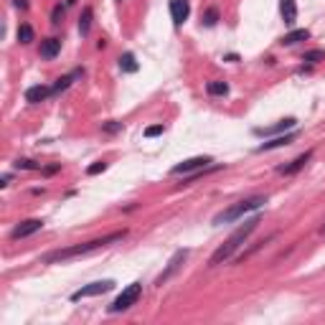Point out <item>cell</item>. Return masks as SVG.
<instances>
[{
	"label": "cell",
	"instance_id": "6da1fadb",
	"mask_svg": "<svg viewBox=\"0 0 325 325\" xmlns=\"http://www.w3.org/2000/svg\"><path fill=\"white\" fill-rule=\"evenodd\" d=\"M125 229L122 231H112L107 237H99V239H92V241H84V244H74V246H66V249H56V252H49L43 257V264H56V262H66V259H74V257H84V254H92L102 246H109L120 239H125Z\"/></svg>",
	"mask_w": 325,
	"mask_h": 325
},
{
	"label": "cell",
	"instance_id": "7a4b0ae2",
	"mask_svg": "<svg viewBox=\"0 0 325 325\" xmlns=\"http://www.w3.org/2000/svg\"><path fill=\"white\" fill-rule=\"evenodd\" d=\"M259 221H262V216H252V219H246V221L241 223V226H239L237 231H231V237H229L226 241H223V244L219 246V249H216L214 254H211L208 264H211V267H216V264H221V262L231 259V257L237 254V249H239V246H241L246 239L252 237V231H254L257 226H259Z\"/></svg>",
	"mask_w": 325,
	"mask_h": 325
},
{
	"label": "cell",
	"instance_id": "3957f363",
	"mask_svg": "<svg viewBox=\"0 0 325 325\" xmlns=\"http://www.w3.org/2000/svg\"><path fill=\"white\" fill-rule=\"evenodd\" d=\"M264 204H267V196L244 198V201H239L237 206H231V208H226V211H221V214H216V216H214V226H221V223H229V221H237V219H241L244 214L257 211V208L264 206Z\"/></svg>",
	"mask_w": 325,
	"mask_h": 325
},
{
	"label": "cell",
	"instance_id": "277c9868",
	"mask_svg": "<svg viewBox=\"0 0 325 325\" xmlns=\"http://www.w3.org/2000/svg\"><path fill=\"white\" fill-rule=\"evenodd\" d=\"M140 295H142V285H140V282L127 285V287L117 295V300L109 305V312H125V310H130V308L140 300Z\"/></svg>",
	"mask_w": 325,
	"mask_h": 325
},
{
	"label": "cell",
	"instance_id": "5b68a950",
	"mask_svg": "<svg viewBox=\"0 0 325 325\" xmlns=\"http://www.w3.org/2000/svg\"><path fill=\"white\" fill-rule=\"evenodd\" d=\"M115 287V279H99V282H89L84 287H79L76 292H71V302H79L84 297H97V295H104Z\"/></svg>",
	"mask_w": 325,
	"mask_h": 325
},
{
	"label": "cell",
	"instance_id": "8992f818",
	"mask_svg": "<svg viewBox=\"0 0 325 325\" xmlns=\"http://www.w3.org/2000/svg\"><path fill=\"white\" fill-rule=\"evenodd\" d=\"M211 163H214L211 155H198V158H188L183 163L173 165L171 173L173 175H186V173H193V171H206V168H211Z\"/></svg>",
	"mask_w": 325,
	"mask_h": 325
},
{
	"label": "cell",
	"instance_id": "52a82bcc",
	"mask_svg": "<svg viewBox=\"0 0 325 325\" xmlns=\"http://www.w3.org/2000/svg\"><path fill=\"white\" fill-rule=\"evenodd\" d=\"M188 254H190L188 249H178V252H175V254L171 257V262H168V267L163 270V274H160L158 279H155V285H165L168 279H171V277H173V274H175L178 270H181V264H183V262L188 259Z\"/></svg>",
	"mask_w": 325,
	"mask_h": 325
},
{
	"label": "cell",
	"instance_id": "ba28073f",
	"mask_svg": "<svg viewBox=\"0 0 325 325\" xmlns=\"http://www.w3.org/2000/svg\"><path fill=\"white\" fill-rule=\"evenodd\" d=\"M297 120L295 117H287V120H279L277 125H270V127H254V135L257 137H270V135H282V132H290L295 130Z\"/></svg>",
	"mask_w": 325,
	"mask_h": 325
},
{
	"label": "cell",
	"instance_id": "9c48e42d",
	"mask_svg": "<svg viewBox=\"0 0 325 325\" xmlns=\"http://www.w3.org/2000/svg\"><path fill=\"white\" fill-rule=\"evenodd\" d=\"M41 229H43V221L41 219H28V221L18 223V226L10 231V239H26V237H31V234H36Z\"/></svg>",
	"mask_w": 325,
	"mask_h": 325
},
{
	"label": "cell",
	"instance_id": "30bf717a",
	"mask_svg": "<svg viewBox=\"0 0 325 325\" xmlns=\"http://www.w3.org/2000/svg\"><path fill=\"white\" fill-rule=\"evenodd\" d=\"M188 13H190L188 0H171V18H173L175 26H183L186 18H188Z\"/></svg>",
	"mask_w": 325,
	"mask_h": 325
},
{
	"label": "cell",
	"instance_id": "8fae6325",
	"mask_svg": "<svg viewBox=\"0 0 325 325\" xmlns=\"http://www.w3.org/2000/svg\"><path fill=\"white\" fill-rule=\"evenodd\" d=\"M49 97H51V89L43 86V84H36V86L26 89V102L28 104H38V102H43V99H49Z\"/></svg>",
	"mask_w": 325,
	"mask_h": 325
},
{
	"label": "cell",
	"instance_id": "7c38bea8",
	"mask_svg": "<svg viewBox=\"0 0 325 325\" xmlns=\"http://www.w3.org/2000/svg\"><path fill=\"white\" fill-rule=\"evenodd\" d=\"M295 140V132H285V135H279L270 142H262L259 148H257V153H267V150H274V148H285V145H290Z\"/></svg>",
	"mask_w": 325,
	"mask_h": 325
},
{
	"label": "cell",
	"instance_id": "4fadbf2b",
	"mask_svg": "<svg viewBox=\"0 0 325 325\" xmlns=\"http://www.w3.org/2000/svg\"><path fill=\"white\" fill-rule=\"evenodd\" d=\"M312 158V150H308V153H302L300 155V158H295L292 163H290V165H282V168H279V173H282V175H292V173H297V171H302V168H305L308 165V160Z\"/></svg>",
	"mask_w": 325,
	"mask_h": 325
},
{
	"label": "cell",
	"instance_id": "5bb4252c",
	"mask_svg": "<svg viewBox=\"0 0 325 325\" xmlns=\"http://www.w3.org/2000/svg\"><path fill=\"white\" fill-rule=\"evenodd\" d=\"M279 13H282V20L287 26H292L297 20V5L295 0H279Z\"/></svg>",
	"mask_w": 325,
	"mask_h": 325
},
{
	"label": "cell",
	"instance_id": "9a60e30c",
	"mask_svg": "<svg viewBox=\"0 0 325 325\" xmlns=\"http://www.w3.org/2000/svg\"><path fill=\"white\" fill-rule=\"evenodd\" d=\"M59 51H61V41H59V38H46V41H41V49H38L41 59H53V56H59Z\"/></svg>",
	"mask_w": 325,
	"mask_h": 325
},
{
	"label": "cell",
	"instance_id": "2e32d148",
	"mask_svg": "<svg viewBox=\"0 0 325 325\" xmlns=\"http://www.w3.org/2000/svg\"><path fill=\"white\" fill-rule=\"evenodd\" d=\"M310 38V31L308 28H297V31H290V33H285L282 36V46H295V43H300V41H308Z\"/></svg>",
	"mask_w": 325,
	"mask_h": 325
},
{
	"label": "cell",
	"instance_id": "e0dca14e",
	"mask_svg": "<svg viewBox=\"0 0 325 325\" xmlns=\"http://www.w3.org/2000/svg\"><path fill=\"white\" fill-rule=\"evenodd\" d=\"M120 69L125 71V74H135V71L140 69V64L135 61V53H130V51L122 53V56H120Z\"/></svg>",
	"mask_w": 325,
	"mask_h": 325
},
{
	"label": "cell",
	"instance_id": "ac0fdd59",
	"mask_svg": "<svg viewBox=\"0 0 325 325\" xmlns=\"http://www.w3.org/2000/svg\"><path fill=\"white\" fill-rule=\"evenodd\" d=\"M82 74H84V71H74V74H69V76H61V79L51 86V94H59V92H64V89H69V84L76 79V76H82Z\"/></svg>",
	"mask_w": 325,
	"mask_h": 325
},
{
	"label": "cell",
	"instance_id": "d6986e66",
	"mask_svg": "<svg viewBox=\"0 0 325 325\" xmlns=\"http://www.w3.org/2000/svg\"><path fill=\"white\" fill-rule=\"evenodd\" d=\"M206 92L211 94V97H223L229 92V84L226 82H208L206 84Z\"/></svg>",
	"mask_w": 325,
	"mask_h": 325
},
{
	"label": "cell",
	"instance_id": "ffe728a7",
	"mask_svg": "<svg viewBox=\"0 0 325 325\" xmlns=\"http://www.w3.org/2000/svg\"><path fill=\"white\" fill-rule=\"evenodd\" d=\"M89 28H92V8H84L82 20H79V33H82V36H86Z\"/></svg>",
	"mask_w": 325,
	"mask_h": 325
},
{
	"label": "cell",
	"instance_id": "44dd1931",
	"mask_svg": "<svg viewBox=\"0 0 325 325\" xmlns=\"http://www.w3.org/2000/svg\"><path fill=\"white\" fill-rule=\"evenodd\" d=\"M18 41H20V43H31V41H33V28H31L28 23H20V28H18Z\"/></svg>",
	"mask_w": 325,
	"mask_h": 325
},
{
	"label": "cell",
	"instance_id": "7402d4cb",
	"mask_svg": "<svg viewBox=\"0 0 325 325\" xmlns=\"http://www.w3.org/2000/svg\"><path fill=\"white\" fill-rule=\"evenodd\" d=\"M323 59H325V51H323V49H315V51H308V53H305V59H302V61L318 64V61H323Z\"/></svg>",
	"mask_w": 325,
	"mask_h": 325
},
{
	"label": "cell",
	"instance_id": "603a6c76",
	"mask_svg": "<svg viewBox=\"0 0 325 325\" xmlns=\"http://www.w3.org/2000/svg\"><path fill=\"white\" fill-rule=\"evenodd\" d=\"M216 20H219V10H216V8H208L206 16H204V23L211 28V26H216Z\"/></svg>",
	"mask_w": 325,
	"mask_h": 325
},
{
	"label": "cell",
	"instance_id": "cb8c5ba5",
	"mask_svg": "<svg viewBox=\"0 0 325 325\" xmlns=\"http://www.w3.org/2000/svg\"><path fill=\"white\" fill-rule=\"evenodd\" d=\"M16 168H18V171H38V163H33V160H16Z\"/></svg>",
	"mask_w": 325,
	"mask_h": 325
},
{
	"label": "cell",
	"instance_id": "d4e9b609",
	"mask_svg": "<svg viewBox=\"0 0 325 325\" xmlns=\"http://www.w3.org/2000/svg\"><path fill=\"white\" fill-rule=\"evenodd\" d=\"M102 171H107V163H102V160H99V163H94V165H89V168H86V173H89V175H99V173H102Z\"/></svg>",
	"mask_w": 325,
	"mask_h": 325
},
{
	"label": "cell",
	"instance_id": "484cf974",
	"mask_svg": "<svg viewBox=\"0 0 325 325\" xmlns=\"http://www.w3.org/2000/svg\"><path fill=\"white\" fill-rule=\"evenodd\" d=\"M163 125H153V127H148L145 130V137H158V135H163Z\"/></svg>",
	"mask_w": 325,
	"mask_h": 325
},
{
	"label": "cell",
	"instance_id": "4316f807",
	"mask_svg": "<svg viewBox=\"0 0 325 325\" xmlns=\"http://www.w3.org/2000/svg\"><path fill=\"white\" fill-rule=\"evenodd\" d=\"M61 18H64V8H61V5H56V8H53V16H51V23H53V26H59V23H61Z\"/></svg>",
	"mask_w": 325,
	"mask_h": 325
},
{
	"label": "cell",
	"instance_id": "83f0119b",
	"mask_svg": "<svg viewBox=\"0 0 325 325\" xmlns=\"http://www.w3.org/2000/svg\"><path fill=\"white\" fill-rule=\"evenodd\" d=\"M120 127H122V125H117V122H109V125H104V130H107V132H117Z\"/></svg>",
	"mask_w": 325,
	"mask_h": 325
},
{
	"label": "cell",
	"instance_id": "f1b7e54d",
	"mask_svg": "<svg viewBox=\"0 0 325 325\" xmlns=\"http://www.w3.org/2000/svg\"><path fill=\"white\" fill-rule=\"evenodd\" d=\"M59 168H61V165H49V168H43V173H46V175H53Z\"/></svg>",
	"mask_w": 325,
	"mask_h": 325
},
{
	"label": "cell",
	"instance_id": "f546056e",
	"mask_svg": "<svg viewBox=\"0 0 325 325\" xmlns=\"http://www.w3.org/2000/svg\"><path fill=\"white\" fill-rule=\"evenodd\" d=\"M16 5H18V8H26L28 3H26V0H16Z\"/></svg>",
	"mask_w": 325,
	"mask_h": 325
},
{
	"label": "cell",
	"instance_id": "4dcf8cb0",
	"mask_svg": "<svg viewBox=\"0 0 325 325\" xmlns=\"http://www.w3.org/2000/svg\"><path fill=\"white\" fill-rule=\"evenodd\" d=\"M320 234H325V226H323V229H320Z\"/></svg>",
	"mask_w": 325,
	"mask_h": 325
}]
</instances>
